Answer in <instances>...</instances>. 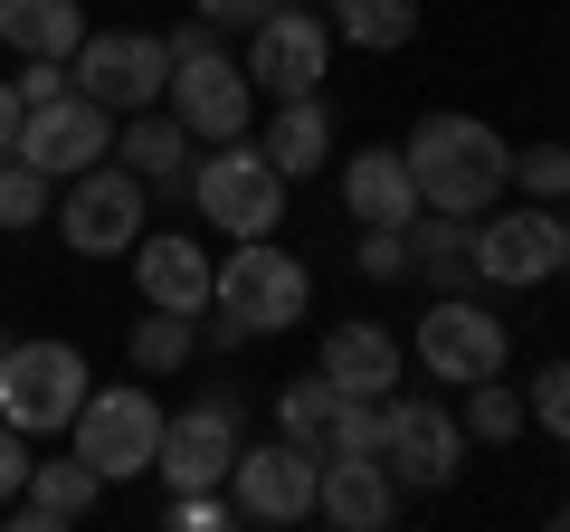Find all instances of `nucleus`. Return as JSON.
<instances>
[{
    "mask_svg": "<svg viewBox=\"0 0 570 532\" xmlns=\"http://www.w3.org/2000/svg\"><path fill=\"white\" fill-rule=\"evenodd\" d=\"M400 162H409V181H419V209H456V219H485L513 190V144L485 115H428Z\"/></svg>",
    "mask_w": 570,
    "mask_h": 532,
    "instance_id": "obj_1",
    "label": "nucleus"
},
{
    "mask_svg": "<svg viewBox=\"0 0 570 532\" xmlns=\"http://www.w3.org/2000/svg\"><path fill=\"white\" fill-rule=\"evenodd\" d=\"M163 400L142 381H115V390H86L77 418H67V437H77V456L105 475V485H124V475H153V447H163Z\"/></svg>",
    "mask_w": 570,
    "mask_h": 532,
    "instance_id": "obj_2",
    "label": "nucleus"
},
{
    "mask_svg": "<svg viewBox=\"0 0 570 532\" xmlns=\"http://www.w3.org/2000/svg\"><path fill=\"white\" fill-rule=\"evenodd\" d=\"M190 200H200V219L219 228V238H276V219H285V171L238 134V144H219L209 162H190Z\"/></svg>",
    "mask_w": 570,
    "mask_h": 532,
    "instance_id": "obj_3",
    "label": "nucleus"
},
{
    "mask_svg": "<svg viewBox=\"0 0 570 532\" xmlns=\"http://www.w3.org/2000/svg\"><path fill=\"white\" fill-rule=\"evenodd\" d=\"M209 305H228L247 333H285V324H305L314 276H305V257H285L276 238H238V257L209 266Z\"/></svg>",
    "mask_w": 570,
    "mask_h": 532,
    "instance_id": "obj_4",
    "label": "nucleus"
},
{
    "mask_svg": "<svg viewBox=\"0 0 570 532\" xmlns=\"http://www.w3.org/2000/svg\"><path fill=\"white\" fill-rule=\"evenodd\" d=\"M86 352L77 343H10L0 352V418L20 437H58L67 418H77V400H86Z\"/></svg>",
    "mask_w": 570,
    "mask_h": 532,
    "instance_id": "obj_5",
    "label": "nucleus"
},
{
    "mask_svg": "<svg viewBox=\"0 0 570 532\" xmlns=\"http://www.w3.org/2000/svg\"><path fill=\"white\" fill-rule=\"evenodd\" d=\"M67 86L96 105H115V115H142V105H163L171 86V48L153 39V29H96V39L67 48Z\"/></svg>",
    "mask_w": 570,
    "mask_h": 532,
    "instance_id": "obj_6",
    "label": "nucleus"
},
{
    "mask_svg": "<svg viewBox=\"0 0 570 532\" xmlns=\"http://www.w3.org/2000/svg\"><path fill=\"white\" fill-rule=\"evenodd\" d=\"M456 456H466V418H456V410H438V400H400V390L381 400V466H390V485L438 494V485H456Z\"/></svg>",
    "mask_w": 570,
    "mask_h": 532,
    "instance_id": "obj_7",
    "label": "nucleus"
},
{
    "mask_svg": "<svg viewBox=\"0 0 570 532\" xmlns=\"http://www.w3.org/2000/svg\"><path fill=\"white\" fill-rule=\"evenodd\" d=\"M238 390H200L181 418H163V447H153V475H171V494H209L238 466Z\"/></svg>",
    "mask_w": 570,
    "mask_h": 532,
    "instance_id": "obj_8",
    "label": "nucleus"
},
{
    "mask_svg": "<svg viewBox=\"0 0 570 532\" xmlns=\"http://www.w3.org/2000/svg\"><path fill=\"white\" fill-rule=\"evenodd\" d=\"M504 352H513V343H504V314H485L466 286L438 295V305L419 314V371H438L448 390L494 381V371H504Z\"/></svg>",
    "mask_w": 570,
    "mask_h": 532,
    "instance_id": "obj_9",
    "label": "nucleus"
},
{
    "mask_svg": "<svg viewBox=\"0 0 570 532\" xmlns=\"http://www.w3.org/2000/svg\"><path fill=\"white\" fill-rule=\"evenodd\" d=\"M58 228H67L77 257H124V247L142 238V181L115 162V152L86 162L77 181H67V200H58Z\"/></svg>",
    "mask_w": 570,
    "mask_h": 532,
    "instance_id": "obj_10",
    "label": "nucleus"
},
{
    "mask_svg": "<svg viewBox=\"0 0 570 532\" xmlns=\"http://www.w3.org/2000/svg\"><path fill=\"white\" fill-rule=\"evenodd\" d=\"M314 485H324V456L295 447V437H257V447H238V466H228V504H238L247 523H305Z\"/></svg>",
    "mask_w": 570,
    "mask_h": 532,
    "instance_id": "obj_11",
    "label": "nucleus"
},
{
    "mask_svg": "<svg viewBox=\"0 0 570 532\" xmlns=\"http://www.w3.org/2000/svg\"><path fill=\"white\" fill-rule=\"evenodd\" d=\"M333 77V29L314 10H266L247 29V86L257 96H324Z\"/></svg>",
    "mask_w": 570,
    "mask_h": 532,
    "instance_id": "obj_12",
    "label": "nucleus"
},
{
    "mask_svg": "<svg viewBox=\"0 0 570 532\" xmlns=\"http://www.w3.org/2000/svg\"><path fill=\"white\" fill-rule=\"evenodd\" d=\"M105 152H115V105L77 96V86L20 115V162H39L48 181H77V171L105 162Z\"/></svg>",
    "mask_w": 570,
    "mask_h": 532,
    "instance_id": "obj_13",
    "label": "nucleus"
},
{
    "mask_svg": "<svg viewBox=\"0 0 570 532\" xmlns=\"http://www.w3.org/2000/svg\"><path fill=\"white\" fill-rule=\"evenodd\" d=\"M561 247H570V219L551 200H523L504 219H475V276L485 286H542V276H561Z\"/></svg>",
    "mask_w": 570,
    "mask_h": 532,
    "instance_id": "obj_14",
    "label": "nucleus"
},
{
    "mask_svg": "<svg viewBox=\"0 0 570 532\" xmlns=\"http://www.w3.org/2000/svg\"><path fill=\"white\" fill-rule=\"evenodd\" d=\"M247 67L238 58H219V48H190V58H171V86H163V105L190 124V144H238L247 134Z\"/></svg>",
    "mask_w": 570,
    "mask_h": 532,
    "instance_id": "obj_15",
    "label": "nucleus"
},
{
    "mask_svg": "<svg viewBox=\"0 0 570 532\" xmlns=\"http://www.w3.org/2000/svg\"><path fill=\"white\" fill-rule=\"evenodd\" d=\"M96 494H105V475L86 466V456H39L29 466V485L10 494V532H67V523H86L96 513Z\"/></svg>",
    "mask_w": 570,
    "mask_h": 532,
    "instance_id": "obj_16",
    "label": "nucleus"
},
{
    "mask_svg": "<svg viewBox=\"0 0 570 532\" xmlns=\"http://www.w3.org/2000/svg\"><path fill=\"white\" fill-rule=\"evenodd\" d=\"M115 162L134 171L142 190H181L190 181V124L171 105H142V115L115 124Z\"/></svg>",
    "mask_w": 570,
    "mask_h": 532,
    "instance_id": "obj_17",
    "label": "nucleus"
},
{
    "mask_svg": "<svg viewBox=\"0 0 570 532\" xmlns=\"http://www.w3.org/2000/svg\"><path fill=\"white\" fill-rule=\"evenodd\" d=\"M314 513L343 532H381L400 513V485H390L381 456H324V485H314Z\"/></svg>",
    "mask_w": 570,
    "mask_h": 532,
    "instance_id": "obj_18",
    "label": "nucleus"
},
{
    "mask_svg": "<svg viewBox=\"0 0 570 532\" xmlns=\"http://www.w3.org/2000/svg\"><path fill=\"white\" fill-rule=\"evenodd\" d=\"M343 209L362 228H409V219H419V181H409V162L390 144H371V152L343 162Z\"/></svg>",
    "mask_w": 570,
    "mask_h": 532,
    "instance_id": "obj_19",
    "label": "nucleus"
},
{
    "mask_svg": "<svg viewBox=\"0 0 570 532\" xmlns=\"http://www.w3.org/2000/svg\"><path fill=\"white\" fill-rule=\"evenodd\" d=\"M134 276H142V305H171V314H209V257L200 238H134Z\"/></svg>",
    "mask_w": 570,
    "mask_h": 532,
    "instance_id": "obj_20",
    "label": "nucleus"
},
{
    "mask_svg": "<svg viewBox=\"0 0 570 532\" xmlns=\"http://www.w3.org/2000/svg\"><path fill=\"white\" fill-rule=\"evenodd\" d=\"M314 371H324L333 390H352V400H390V390H400V343H390L381 324H333Z\"/></svg>",
    "mask_w": 570,
    "mask_h": 532,
    "instance_id": "obj_21",
    "label": "nucleus"
},
{
    "mask_svg": "<svg viewBox=\"0 0 570 532\" xmlns=\"http://www.w3.org/2000/svg\"><path fill=\"white\" fill-rule=\"evenodd\" d=\"M257 152L285 171V181L324 171V162H333V105H324V96H276V124L257 134Z\"/></svg>",
    "mask_w": 570,
    "mask_h": 532,
    "instance_id": "obj_22",
    "label": "nucleus"
},
{
    "mask_svg": "<svg viewBox=\"0 0 570 532\" xmlns=\"http://www.w3.org/2000/svg\"><path fill=\"white\" fill-rule=\"evenodd\" d=\"M409 276H428V286H475V219H456V209H419L409 219Z\"/></svg>",
    "mask_w": 570,
    "mask_h": 532,
    "instance_id": "obj_23",
    "label": "nucleus"
},
{
    "mask_svg": "<svg viewBox=\"0 0 570 532\" xmlns=\"http://www.w3.org/2000/svg\"><path fill=\"white\" fill-rule=\"evenodd\" d=\"M0 39L20 58H67L86 39V20H77V0H0Z\"/></svg>",
    "mask_w": 570,
    "mask_h": 532,
    "instance_id": "obj_24",
    "label": "nucleus"
},
{
    "mask_svg": "<svg viewBox=\"0 0 570 532\" xmlns=\"http://www.w3.org/2000/svg\"><path fill=\"white\" fill-rule=\"evenodd\" d=\"M333 39L343 48H409L419 39V0H333Z\"/></svg>",
    "mask_w": 570,
    "mask_h": 532,
    "instance_id": "obj_25",
    "label": "nucleus"
},
{
    "mask_svg": "<svg viewBox=\"0 0 570 532\" xmlns=\"http://www.w3.org/2000/svg\"><path fill=\"white\" fill-rule=\"evenodd\" d=\"M333 410H343V390H333L324 371H305V381H285V390H276V428L295 437V447H314V456H324V428H333Z\"/></svg>",
    "mask_w": 570,
    "mask_h": 532,
    "instance_id": "obj_26",
    "label": "nucleus"
},
{
    "mask_svg": "<svg viewBox=\"0 0 570 532\" xmlns=\"http://www.w3.org/2000/svg\"><path fill=\"white\" fill-rule=\"evenodd\" d=\"M190 352H200V324H190V314L153 305V314L134 324V371H142V381H153V371H181Z\"/></svg>",
    "mask_w": 570,
    "mask_h": 532,
    "instance_id": "obj_27",
    "label": "nucleus"
},
{
    "mask_svg": "<svg viewBox=\"0 0 570 532\" xmlns=\"http://www.w3.org/2000/svg\"><path fill=\"white\" fill-rule=\"evenodd\" d=\"M466 428L485 437V447H504V437H523V428H532V410L513 400L504 381H466Z\"/></svg>",
    "mask_w": 570,
    "mask_h": 532,
    "instance_id": "obj_28",
    "label": "nucleus"
},
{
    "mask_svg": "<svg viewBox=\"0 0 570 532\" xmlns=\"http://www.w3.org/2000/svg\"><path fill=\"white\" fill-rule=\"evenodd\" d=\"M48 171L39 162H20V152H0V228H29V219H48Z\"/></svg>",
    "mask_w": 570,
    "mask_h": 532,
    "instance_id": "obj_29",
    "label": "nucleus"
},
{
    "mask_svg": "<svg viewBox=\"0 0 570 532\" xmlns=\"http://www.w3.org/2000/svg\"><path fill=\"white\" fill-rule=\"evenodd\" d=\"M324 456H381V400H352L343 390V410L324 428Z\"/></svg>",
    "mask_w": 570,
    "mask_h": 532,
    "instance_id": "obj_30",
    "label": "nucleus"
},
{
    "mask_svg": "<svg viewBox=\"0 0 570 532\" xmlns=\"http://www.w3.org/2000/svg\"><path fill=\"white\" fill-rule=\"evenodd\" d=\"M513 181H523V200H551V209H561V200H570V144L513 152Z\"/></svg>",
    "mask_w": 570,
    "mask_h": 532,
    "instance_id": "obj_31",
    "label": "nucleus"
},
{
    "mask_svg": "<svg viewBox=\"0 0 570 532\" xmlns=\"http://www.w3.org/2000/svg\"><path fill=\"white\" fill-rule=\"evenodd\" d=\"M523 410H532V428H551V437L570 447V362H542V371H532V400H523Z\"/></svg>",
    "mask_w": 570,
    "mask_h": 532,
    "instance_id": "obj_32",
    "label": "nucleus"
},
{
    "mask_svg": "<svg viewBox=\"0 0 570 532\" xmlns=\"http://www.w3.org/2000/svg\"><path fill=\"white\" fill-rule=\"evenodd\" d=\"M362 276H371V286L409 276V228H371V238H362Z\"/></svg>",
    "mask_w": 570,
    "mask_h": 532,
    "instance_id": "obj_33",
    "label": "nucleus"
},
{
    "mask_svg": "<svg viewBox=\"0 0 570 532\" xmlns=\"http://www.w3.org/2000/svg\"><path fill=\"white\" fill-rule=\"evenodd\" d=\"M228 513H238V504H228L219 485H209V494H171V523H190V532H219Z\"/></svg>",
    "mask_w": 570,
    "mask_h": 532,
    "instance_id": "obj_34",
    "label": "nucleus"
},
{
    "mask_svg": "<svg viewBox=\"0 0 570 532\" xmlns=\"http://www.w3.org/2000/svg\"><path fill=\"white\" fill-rule=\"evenodd\" d=\"M29 466H39V456H29V437L10 428V418H0V504H10V494L29 485Z\"/></svg>",
    "mask_w": 570,
    "mask_h": 532,
    "instance_id": "obj_35",
    "label": "nucleus"
},
{
    "mask_svg": "<svg viewBox=\"0 0 570 532\" xmlns=\"http://www.w3.org/2000/svg\"><path fill=\"white\" fill-rule=\"evenodd\" d=\"M48 96H67V58H29L20 67V105H48Z\"/></svg>",
    "mask_w": 570,
    "mask_h": 532,
    "instance_id": "obj_36",
    "label": "nucleus"
},
{
    "mask_svg": "<svg viewBox=\"0 0 570 532\" xmlns=\"http://www.w3.org/2000/svg\"><path fill=\"white\" fill-rule=\"evenodd\" d=\"M190 10H200L209 29H247V20H266L276 0H190Z\"/></svg>",
    "mask_w": 570,
    "mask_h": 532,
    "instance_id": "obj_37",
    "label": "nucleus"
},
{
    "mask_svg": "<svg viewBox=\"0 0 570 532\" xmlns=\"http://www.w3.org/2000/svg\"><path fill=\"white\" fill-rule=\"evenodd\" d=\"M20 115H29L20 86H0V152H20Z\"/></svg>",
    "mask_w": 570,
    "mask_h": 532,
    "instance_id": "obj_38",
    "label": "nucleus"
},
{
    "mask_svg": "<svg viewBox=\"0 0 570 532\" xmlns=\"http://www.w3.org/2000/svg\"><path fill=\"white\" fill-rule=\"evenodd\" d=\"M163 48H171V58H190V48H219V29H209V20H181Z\"/></svg>",
    "mask_w": 570,
    "mask_h": 532,
    "instance_id": "obj_39",
    "label": "nucleus"
},
{
    "mask_svg": "<svg viewBox=\"0 0 570 532\" xmlns=\"http://www.w3.org/2000/svg\"><path fill=\"white\" fill-rule=\"evenodd\" d=\"M200 343H219V352H238V343H247V324H238V314L219 305V314H209V324H200Z\"/></svg>",
    "mask_w": 570,
    "mask_h": 532,
    "instance_id": "obj_40",
    "label": "nucleus"
},
{
    "mask_svg": "<svg viewBox=\"0 0 570 532\" xmlns=\"http://www.w3.org/2000/svg\"><path fill=\"white\" fill-rule=\"evenodd\" d=\"M276 10H314V0H276Z\"/></svg>",
    "mask_w": 570,
    "mask_h": 532,
    "instance_id": "obj_41",
    "label": "nucleus"
},
{
    "mask_svg": "<svg viewBox=\"0 0 570 532\" xmlns=\"http://www.w3.org/2000/svg\"><path fill=\"white\" fill-rule=\"evenodd\" d=\"M551 523H561V532H570V504H561V513H551Z\"/></svg>",
    "mask_w": 570,
    "mask_h": 532,
    "instance_id": "obj_42",
    "label": "nucleus"
},
{
    "mask_svg": "<svg viewBox=\"0 0 570 532\" xmlns=\"http://www.w3.org/2000/svg\"><path fill=\"white\" fill-rule=\"evenodd\" d=\"M0 352H10V333H0Z\"/></svg>",
    "mask_w": 570,
    "mask_h": 532,
    "instance_id": "obj_43",
    "label": "nucleus"
},
{
    "mask_svg": "<svg viewBox=\"0 0 570 532\" xmlns=\"http://www.w3.org/2000/svg\"><path fill=\"white\" fill-rule=\"evenodd\" d=\"M561 219H570V200H561Z\"/></svg>",
    "mask_w": 570,
    "mask_h": 532,
    "instance_id": "obj_44",
    "label": "nucleus"
}]
</instances>
